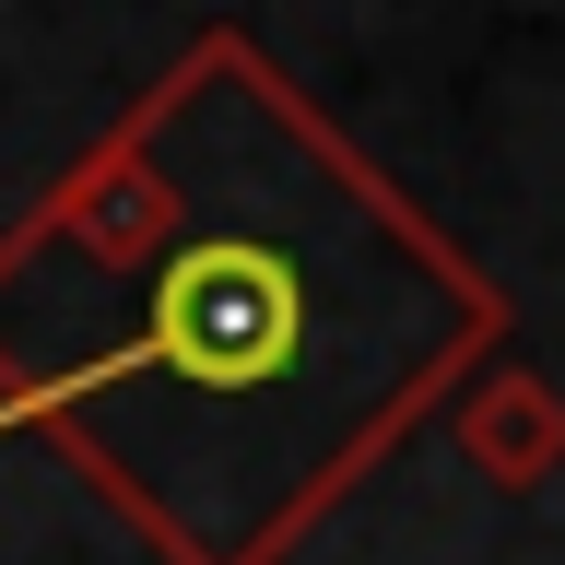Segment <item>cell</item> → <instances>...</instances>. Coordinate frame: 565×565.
<instances>
[{
  "label": "cell",
  "instance_id": "obj_2",
  "mask_svg": "<svg viewBox=\"0 0 565 565\" xmlns=\"http://www.w3.org/2000/svg\"><path fill=\"white\" fill-rule=\"evenodd\" d=\"M448 436L494 494H542L565 471V388L542 365H519V353H494V365H471L448 388Z\"/></svg>",
  "mask_w": 565,
  "mask_h": 565
},
{
  "label": "cell",
  "instance_id": "obj_1",
  "mask_svg": "<svg viewBox=\"0 0 565 565\" xmlns=\"http://www.w3.org/2000/svg\"><path fill=\"white\" fill-rule=\"evenodd\" d=\"M507 353L483 259L212 24L0 224V436L153 565H295Z\"/></svg>",
  "mask_w": 565,
  "mask_h": 565
}]
</instances>
